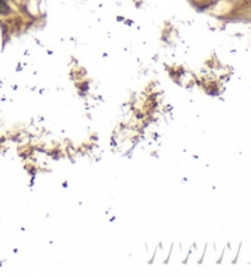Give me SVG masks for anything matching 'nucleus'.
<instances>
[{
	"mask_svg": "<svg viewBox=\"0 0 251 278\" xmlns=\"http://www.w3.org/2000/svg\"><path fill=\"white\" fill-rule=\"evenodd\" d=\"M10 13V8H9L8 4L5 3V0H0V14L1 15H6V14Z\"/></svg>",
	"mask_w": 251,
	"mask_h": 278,
	"instance_id": "nucleus-1",
	"label": "nucleus"
}]
</instances>
